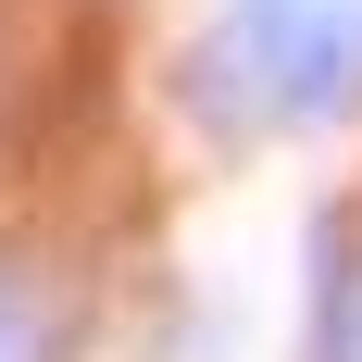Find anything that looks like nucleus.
Instances as JSON below:
<instances>
[{
  "mask_svg": "<svg viewBox=\"0 0 362 362\" xmlns=\"http://www.w3.org/2000/svg\"><path fill=\"white\" fill-rule=\"evenodd\" d=\"M13 337H25V325H13V300H0V362H13Z\"/></svg>",
  "mask_w": 362,
  "mask_h": 362,
  "instance_id": "f03ea898",
  "label": "nucleus"
},
{
  "mask_svg": "<svg viewBox=\"0 0 362 362\" xmlns=\"http://www.w3.org/2000/svg\"><path fill=\"white\" fill-rule=\"evenodd\" d=\"M225 75H250L262 112H362V0H238Z\"/></svg>",
  "mask_w": 362,
  "mask_h": 362,
  "instance_id": "f257e3e1",
  "label": "nucleus"
}]
</instances>
